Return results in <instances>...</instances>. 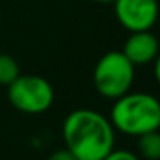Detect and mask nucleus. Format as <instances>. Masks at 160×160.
<instances>
[{"label": "nucleus", "mask_w": 160, "mask_h": 160, "mask_svg": "<svg viewBox=\"0 0 160 160\" xmlns=\"http://www.w3.org/2000/svg\"><path fill=\"white\" fill-rule=\"evenodd\" d=\"M114 14L129 33L152 29L158 19V0H114Z\"/></svg>", "instance_id": "obj_5"}, {"label": "nucleus", "mask_w": 160, "mask_h": 160, "mask_svg": "<svg viewBox=\"0 0 160 160\" xmlns=\"http://www.w3.org/2000/svg\"><path fill=\"white\" fill-rule=\"evenodd\" d=\"M134 67L121 50H112L102 55L93 69V86L97 93L108 100H117L131 91Z\"/></svg>", "instance_id": "obj_3"}, {"label": "nucleus", "mask_w": 160, "mask_h": 160, "mask_svg": "<svg viewBox=\"0 0 160 160\" xmlns=\"http://www.w3.org/2000/svg\"><path fill=\"white\" fill-rule=\"evenodd\" d=\"M153 74H155V79H157V83L160 84V52L157 53L155 60H153Z\"/></svg>", "instance_id": "obj_11"}, {"label": "nucleus", "mask_w": 160, "mask_h": 160, "mask_svg": "<svg viewBox=\"0 0 160 160\" xmlns=\"http://www.w3.org/2000/svg\"><path fill=\"white\" fill-rule=\"evenodd\" d=\"M7 97L14 108L22 114L36 115L47 112L53 103V86L38 74H19L7 86Z\"/></svg>", "instance_id": "obj_4"}, {"label": "nucleus", "mask_w": 160, "mask_h": 160, "mask_svg": "<svg viewBox=\"0 0 160 160\" xmlns=\"http://www.w3.org/2000/svg\"><path fill=\"white\" fill-rule=\"evenodd\" d=\"M110 122L115 131L136 138L157 131L160 129V100L150 93L128 91L114 100Z\"/></svg>", "instance_id": "obj_2"}, {"label": "nucleus", "mask_w": 160, "mask_h": 160, "mask_svg": "<svg viewBox=\"0 0 160 160\" xmlns=\"http://www.w3.org/2000/svg\"><path fill=\"white\" fill-rule=\"evenodd\" d=\"M138 157L145 160H160V131H150L138 136Z\"/></svg>", "instance_id": "obj_7"}, {"label": "nucleus", "mask_w": 160, "mask_h": 160, "mask_svg": "<svg viewBox=\"0 0 160 160\" xmlns=\"http://www.w3.org/2000/svg\"><path fill=\"white\" fill-rule=\"evenodd\" d=\"M103 160H141L136 153L132 152H128V150H112Z\"/></svg>", "instance_id": "obj_9"}, {"label": "nucleus", "mask_w": 160, "mask_h": 160, "mask_svg": "<svg viewBox=\"0 0 160 160\" xmlns=\"http://www.w3.org/2000/svg\"><path fill=\"white\" fill-rule=\"evenodd\" d=\"M91 2H97V4H112L114 0H91Z\"/></svg>", "instance_id": "obj_12"}, {"label": "nucleus", "mask_w": 160, "mask_h": 160, "mask_svg": "<svg viewBox=\"0 0 160 160\" xmlns=\"http://www.w3.org/2000/svg\"><path fill=\"white\" fill-rule=\"evenodd\" d=\"M121 52L131 60L132 66H148L160 52V43L150 29L134 31L128 36Z\"/></svg>", "instance_id": "obj_6"}, {"label": "nucleus", "mask_w": 160, "mask_h": 160, "mask_svg": "<svg viewBox=\"0 0 160 160\" xmlns=\"http://www.w3.org/2000/svg\"><path fill=\"white\" fill-rule=\"evenodd\" d=\"M47 160H76V158L67 148H62V150H55L53 153H50Z\"/></svg>", "instance_id": "obj_10"}, {"label": "nucleus", "mask_w": 160, "mask_h": 160, "mask_svg": "<svg viewBox=\"0 0 160 160\" xmlns=\"http://www.w3.org/2000/svg\"><path fill=\"white\" fill-rule=\"evenodd\" d=\"M21 74L18 60L9 53H0V84L9 86Z\"/></svg>", "instance_id": "obj_8"}, {"label": "nucleus", "mask_w": 160, "mask_h": 160, "mask_svg": "<svg viewBox=\"0 0 160 160\" xmlns=\"http://www.w3.org/2000/svg\"><path fill=\"white\" fill-rule=\"evenodd\" d=\"M62 136L66 148L76 160H103L115 145L110 119L93 108H76L67 114Z\"/></svg>", "instance_id": "obj_1"}]
</instances>
